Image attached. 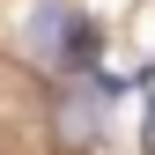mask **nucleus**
Listing matches in <instances>:
<instances>
[{
	"mask_svg": "<svg viewBox=\"0 0 155 155\" xmlns=\"http://www.w3.org/2000/svg\"><path fill=\"white\" fill-rule=\"evenodd\" d=\"M148 148H155V104H148Z\"/></svg>",
	"mask_w": 155,
	"mask_h": 155,
	"instance_id": "7ed1b4c3",
	"label": "nucleus"
},
{
	"mask_svg": "<svg viewBox=\"0 0 155 155\" xmlns=\"http://www.w3.org/2000/svg\"><path fill=\"white\" fill-rule=\"evenodd\" d=\"M96 111H104V89H59V140L67 148H89L96 140Z\"/></svg>",
	"mask_w": 155,
	"mask_h": 155,
	"instance_id": "f257e3e1",
	"label": "nucleus"
},
{
	"mask_svg": "<svg viewBox=\"0 0 155 155\" xmlns=\"http://www.w3.org/2000/svg\"><path fill=\"white\" fill-rule=\"evenodd\" d=\"M74 22H81V15H67V8H37V15H30V52L59 67V59H67V37H74Z\"/></svg>",
	"mask_w": 155,
	"mask_h": 155,
	"instance_id": "f03ea898",
	"label": "nucleus"
}]
</instances>
